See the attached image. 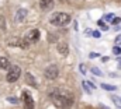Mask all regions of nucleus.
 Returning a JSON list of instances; mask_svg holds the SVG:
<instances>
[{"label": "nucleus", "instance_id": "f257e3e1", "mask_svg": "<svg viewBox=\"0 0 121 109\" xmlns=\"http://www.w3.org/2000/svg\"><path fill=\"white\" fill-rule=\"evenodd\" d=\"M49 95L54 104L62 109H68L73 105V95L65 90H52Z\"/></svg>", "mask_w": 121, "mask_h": 109}, {"label": "nucleus", "instance_id": "f03ea898", "mask_svg": "<svg viewBox=\"0 0 121 109\" xmlns=\"http://www.w3.org/2000/svg\"><path fill=\"white\" fill-rule=\"evenodd\" d=\"M49 23L52 25H56V27H63L66 24L70 23V16L66 14V13H54L49 18Z\"/></svg>", "mask_w": 121, "mask_h": 109}, {"label": "nucleus", "instance_id": "7ed1b4c3", "mask_svg": "<svg viewBox=\"0 0 121 109\" xmlns=\"http://www.w3.org/2000/svg\"><path fill=\"white\" fill-rule=\"evenodd\" d=\"M20 74H21V69L18 66H13V67H10L9 73L6 74V80L9 82H16L20 78Z\"/></svg>", "mask_w": 121, "mask_h": 109}, {"label": "nucleus", "instance_id": "20e7f679", "mask_svg": "<svg viewBox=\"0 0 121 109\" xmlns=\"http://www.w3.org/2000/svg\"><path fill=\"white\" fill-rule=\"evenodd\" d=\"M44 74H45L47 78H49V80H55V78L58 77V74H59V70H58V67H56L55 64H49V66L45 69Z\"/></svg>", "mask_w": 121, "mask_h": 109}, {"label": "nucleus", "instance_id": "39448f33", "mask_svg": "<svg viewBox=\"0 0 121 109\" xmlns=\"http://www.w3.org/2000/svg\"><path fill=\"white\" fill-rule=\"evenodd\" d=\"M23 99H24V109H34V99L30 92L24 91L23 92Z\"/></svg>", "mask_w": 121, "mask_h": 109}, {"label": "nucleus", "instance_id": "423d86ee", "mask_svg": "<svg viewBox=\"0 0 121 109\" xmlns=\"http://www.w3.org/2000/svg\"><path fill=\"white\" fill-rule=\"evenodd\" d=\"M39 36H41V34H39V31L38 29H31L30 32L27 34V36H26V41H28V42H38V39H39Z\"/></svg>", "mask_w": 121, "mask_h": 109}, {"label": "nucleus", "instance_id": "0eeeda50", "mask_svg": "<svg viewBox=\"0 0 121 109\" xmlns=\"http://www.w3.org/2000/svg\"><path fill=\"white\" fill-rule=\"evenodd\" d=\"M26 18H27V10H26V8H18V10L16 11V21L23 23Z\"/></svg>", "mask_w": 121, "mask_h": 109}, {"label": "nucleus", "instance_id": "6e6552de", "mask_svg": "<svg viewBox=\"0 0 121 109\" xmlns=\"http://www.w3.org/2000/svg\"><path fill=\"white\" fill-rule=\"evenodd\" d=\"M26 81H27V84L31 85L32 88H37V87H38V82H37V80L34 78V76H32L31 73H27V74H26Z\"/></svg>", "mask_w": 121, "mask_h": 109}, {"label": "nucleus", "instance_id": "1a4fd4ad", "mask_svg": "<svg viewBox=\"0 0 121 109\" xmlns=\"http://www.w3.org/2000/svg\"><path fill=\"white\" fill-rule=\"evenodd\" d=\"M39 6H41L42 10H51L54 7V0H41Z\"/></svg>", "mask_w": 121, "mask_h": 109}, {"label": "nucleus", "instance_id": "9d476101", "mask_svg": "<svg viewBox=\"0 0 121 109\" xmlns=\"http://www.w3.org/2000/svg\"><path fill=\"white\" fill-rule=\"evenodd\" d=\"M58 52H59L60 54H63V56H66L68 52H69V49H68V46H66L65 43H59V45H58Z\"/></svg>", "mask_w": 121, "mask_h": 109}, {"label": "nucleus", "instance_id": "9b49d317", "mask_svg": "<svg viewBox=\"0 0 121 109\" xmlns=\"http://www.w3.org/2000/svg\"><path fill=\"white\" fill-rule=\"evenodd\" d=\"M10 67V62H9V59H6V57H0V69H9Z\"/></svg>", "mask_w": 121, "mask_h": 109}, {"label": "nucleus", "instance_id": "f8f14e48", "mask_svg": "<svg viewBox=\"0 0 121 109\" xmlns=\"http://www.w3.org/2000/svg\"><path fill=\"white\" fill-rule=\"evenodd\" d=\"M101 88H103V90H106V91H116V90H117V87H116V85L106 84V82H103V84H101Z\"/></svg>", "mask_w": 121, "mask_h": 109}, {"label": "nucleus", "instance_id": "ddd939ff", "mask_svg": "<svg viewBox=\"0 0 121 109\" xmlns=\"http://www.w3.org/2000/svg\"><path fill=\"white\" fill-rule=\"evenodd\" d=\"M91 73H93V74H96V76H99V77H101V76H103L101 70H100V69H97V67H91Z\"/></svg>", "mask_w": 121, "mask_h": 109}, {"label": "nucleus", "instance_id": "4468645a", "mask_svg": "<svg viewBox=\"0 0 121 109\" xmlns=\"http://www.w3.org/2000/svg\"><path fill=\"white\" fill-rule=\"evenodd\" d=\"M103 18H104L106 21H113V18H114V14H111V13H110V14H106Z\"/></svg>", "mask_w": 121, "mask_h": 109}, {"label": "nucleus", "instance_id": "2eb2a0df", "mask_svg": "<svg viewBox=\"0 0 121 109\" xmlns=\"http://www.w3.org/2000/svg\"><path fill=\"white\" fill-rule=\"evenodd\" d=\"M99 27L101 28L103 31H107V29H108V27H107V25L104 24V21H99Z\"/></svg>", "mask_w": 121, "mask_h": 109}, {"label": "nucleus", "instance_id": "dca6fc26", "mask_svg": "<svg viewBox=\"0 0 121 109\" xmlns=\"http://www.w3.org/2000/svg\"><path fill=\"white\" fill-rule=\"evenodd\" d=\"M7 101H9V102H11V104H16V105L18 104V99H17V98H11V97H9V98H7Z\"/></svg>", "mask_w": 121, "mask_h": 109}, {"label": "nucleus", "instance_id": "f3484780", "mask_svg": "<svg viewBox=\"0 0 121 109\" xmlns=\"http://www.w3.org/2000/svg\"><path fill=\"white\" fill-rule=\"evenodd\" d=\"M111 23H113V24H114V25H117V24H118V23H121V18H120V17H114V18H113V21H111Z\"/></svg>", "mask_w": 121, "mask_h": 109}, {"label": "nucleus", "instance_id": "a211bd4d", "mask_svg": "<svg viewBox=\"0 0 121 109\" xmlns=\"http://www.w3.org/2000/svg\"><path fill=\"white\" fill-rule=\"evenodd\" d=\"M113 53H114V54H120V53H121V48L116 46V48L113 49Z\"/></svg>", "mask_w": 121, "mask_h": 109}, {"label": "nucleus", "instance_id": "6ab92c4d", "mask_svg": "<svg viewBox=\"0 0 121 109\" xmlns=\"http://www.w3.org/2000/svg\"><path fill=\"white\" fill-rule=\"evenodd\" d=\"M82 85H83V90H85L87 94H90V90H89V87H87V82H83Z\"/></svg>", "mask_w": 121, "mask_h": 109}, {"label": "nucleus", "instance_id": "aec40b11", "mask_svg": "<svg viewBox=\"0 0 121 109\" xmlns=\"http://www.w3.org/2000/svg\"><path fill=\"white\" fill-rule=\"evenodd\" d=\"M79 69H80V71H82V73H83V74H85V73H86V67H85V66H83V64H80V66H79Z\"/></svg>", "mask_w": 121, "mask_h": 109}, {"label": "nucleus", "instance_id": "412c9836", "mask_svg": "<svg viewBox=\"0 0 121 109\" xmlns=\"http://www.w3.org/2000/svg\"><path fill=\"white\" fill-rule=\"evenodd\" d=\"M93 36H94V38H99V36H100V32H99V31H93Z\"/></svg>", "mask_w": 121, "mask_h": 109}, {"label": "nucleus", "instance_id": "4be33fe9", "mask_svg": "<svg viewBox=\"0 0 121 109\" xmlns=\"http://www.w3.org/2000/svg\"><path fill=\"white\" fill-rule=\"evenodd\" d=\"M99 56H100L99 53H90V57H91V59H93V57H99Z\"/></svg>", "mask_w": 121, "mask_h": 109}, {"label": "nucleus", "instance_id": "5701e85b", "mask_svg": "<svg viewBox=\"0 0 121 109\" xmlns=\"http://www.w3.org/2000/svg\"><path fill=\"white\" fill-rule=\"evenodd\" d=\"M116 42H121V35H118V36L116 38Z\"/></svg>", "mask_w": 121, "mask_h": 109}, {"label": "nucleus", "instance_id": "b1692460", "mask_svg": "<svg viewBox=\"0 0 121 109\" xmlns=\"http://www.w3.org/2000/svg\"><path fill=\"white\" fill-rule=\"evenodd\" d=\"M101 60H103V62H104V63H106V62H107V60H108V57H107V56H106V57H101Z\"/></svg>", "mask_w": 121, "mask_h": 109}, {"label": "nucleus", "instance_id": "393cba45", "mask_svg": "<svg viewBox=\"0 0 121 109\" xmlns=\"http://www.w3.org/2000/svg\"><path fill=\"white\" fill-rule=\"evenodd\" d=\"M87 85H90L91 88H94V85H93V82H91V81H87Z\"/></svg>", "mask_w": 121, "mask_h": 109}, {"label": "nucleus", "instance_id": "a878e982", "mask_svg": "<svg viewBox=\"0 0 121 109\" xmlns=\"http://www.w3.org/2000/svg\"><path fill=\"white\" fill-rule=\"evenodd\" d=\"M101 109H107V108H104V106H101Z\"/></svg>", "mask_w": 121, "mask_h": 109}, {"label": "nucleus", "instance_id": "bb28decb", "mask_svg": "<svg viewBox=\"0 0 121 109\" xmlns=\"http://www.w3.org/2000/svg\"><path fill=\"white\" fill-rule=\"evenodd\" d=\"M120 69H121V63H120Z\"/></svg>", "mask_w": 121, "mask_h": 109}, {"label": "nucleus", "instance_id": "cd10ccee", "mask_svg": "<svg viewBox=\"0 0 121 109\" xmlns=\"http://www.w3.org/2000/svg\"><path fill=\"white\" fill-rule=\"evenodd\" d=\"M120 109H121V108H120Z\"/></svg>", "mask_w": 121, "mask_h": 109}]
</instances>
